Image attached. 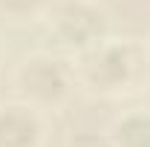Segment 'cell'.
<instances>
[{
  "label": "cell",
  "instance_id": "8992f818",
  "mask_svg": "<svg viewBox=\"0 0 150 147\" xmlns=\"http://www.w3.org/2000/svg\"><path fill=\"white\" fill-rule=\"evenodd\" d=\"M38 3H40V0H0V6L9 9V12H15V15H23V12L35 9Z\"/></svg>",
  "mask_w": 150,
  "mask_h": 147
},
{
  "label": "cell",
  "instance_id": "7a4b0ae2",
  "mask_svg": "<svg viewBox=\"0 0 150 147\" xmlns=\"http://www.w3.org/2000/svg\"><path fill=\"white\" fill-rule=\"evenodd\" d=\"M20 81H23V90L32 92L35 98H43V101H52L58 98L67 81H64V72L58 69L52 61H29L20 72Z\"/></svg>",
  "mask_w": 150,
  "mask_h": 147
},
{
  "label": "cell",
  "instance_id": "5b68a950",
  "mask_svg": "<svg viewBox=\"0 0 150 147\" xmlns=\"http://www.w3.org/2000/svg\"><path fill=\"white\" fill-rule=\"evenodd\" d=\"M115 147H150V115H130L115 127Z\"/></svg>",
  "mask_w": 150,
  "mask_h": 147
},
{
  "label": "cell",
  "instance_id": "6da1fadb",
  "mask_svg": "<svg viewBox=\"0 0 150 147\" xmlns=\"http://www.w3.org/2000/svg\"><path fill=\"white\" fill-rule=\"evenodd\" d=\"M101 35H104V18L95 9H90V6H72V9L58 15L55 37L64 46H69V49L90 46Z\"/></svg>",
  "mask_w": 150,
  "mask_h": 147
},
{
  "label": "cell",
  "instance_id": "3957f363",
  "mask_svg": "<svg viewBox=\"0 0 150 147\" xmlns=\"http://www.w3.org/2000/svg\"><path fill=\"white\" fill-rule=\"evenodd\" d=\"M87 75L93 84L115 87L118 81L127 78V55L118 46H101L87 58Z\"/></svg>",
  "mask_w": 150,
  "mask_h": 147
},
{
  "label": "cell",
  "instance_id": "277c9868",
  "mask_svg": "<svg viewBox=\"0 0 150 147\" xmlns=\"http://www.w3.org/2000/svg\"><path fill=\"white\" fill-rule=\"evenodd\" d=\"M38 139V121L20 107L0 115V147H32Z\"/></svg>",
  "mask_w": 150,
  "mask_h": 147
}]
</instances>
